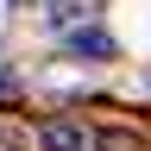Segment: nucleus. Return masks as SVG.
Segmentation results:
<instances>
[{"label":"nucleus","mask_w":151,"mask_h":151,"mask_svg":"<svg viewBox=\"0 0 151 151\" xmlns=\"http://www.w3.org/2000/svg\"><path fill=\"white\" fill-rule=\"evenodd\" d=\"M38 145L44 151H94V132H82L76 120H50L44 132H38Z\"/></svg>","instance_id":"obj_1"},{"label":"nucleus","mask_w":151,"mask_h":151,"mask_svg":"<svg viewBox=\"0 0 151 151\" xmlns=\"http://www.w3.org/2000/svg\"><path fill=\"white\" fill-rule=\"evenodd\" d=\"M19 88V76H13V63H0V94H13Z\"/></svg>","instance_id":"obj_4"},{"label":"nucleus","mask_w":151,"mask_h":151,"mask_svg":"<svg viewBox=\"0 0 151 151\" xmlns=\"http://www.w3.org/2000/svg\"><path fill=\"white\" fill-rule=\"evenodd\" d=\"M145 88H151V76H145Z\"/></svg>","instance_id":"obj_5"},{"label":"nucleus","mask_w":151,"mask_h":151,"mask_svg":"<svg viewBox=\"0 0 151 151\" xmlns=\"http://www.w3.org/2000/svg\"><path fill=\"white\" fill-rule=\"evenodd\" d=\"M69 44H76V50H88V57H107V50H113V38H107V32H76Z\"/></svg>","instance_id":"obj_2"},{"label":"nucleus","mask_w":151,"mask_h":151,"mask_svg":"<svg viewBox=\"0 0 151 151\" xmlns=\"http://www.w3.org/2000/svg\"><path fill=\"white\" fill-rule=\"evenodd\" d=\"M76 13H82V0H50V25H69Z\"/></svg>","instance_id":"obj_3"}]
</instances>
